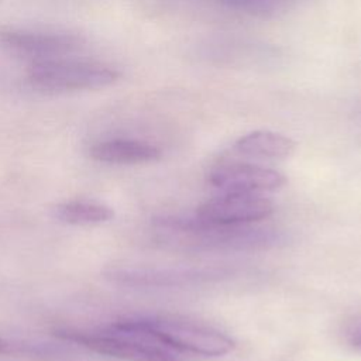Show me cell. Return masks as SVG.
<instances>
[{"mask_svg": "<svg viewBox=\"0 0 361 361\" xmlns=\"http://www.w3.org/2000/svg\"><path fill=\"white\" fill-rule=\"evenodd\" d=\"M27 76L31 86L38 90L65 93L107 87L118 80L120 73L102 62L58 58L35 61Z\"/></svg>", "mask_w": 361, "mask_h": 361, "instance_id": "cell-3", "label": "cell"}, {"mask_svg": "<svg viewBox=\"0 0 361 361\" xmlns=\"http://www.w3.org/2000/svg\"><path fill=\"white\" fill-rule=\"evenodd\" d=\"M235 151L243 155L258 159H285L290 157L296 148L292 138L268 131L257 130L240 137L234 144Z\"/></svg>", "mask_w": 361, "mask_h": 361, "instance_id": "cell-10", "label": "cell"}, {"mask_svg": "<svg viewBox=\"0 0 361 361\" xmlns=\"http://www.w3.org/2000/svg\"><path fill=\"white\" fill-rule=\"evenodd\" d=\"M54 336L124 361H182L176 351L162 344L140 319L114 322L97 331L55 329Z\"/></svg>", "mask_w": 361, "mask_h": 361, "instance_id": "cell-2", "label": "cell"}, {"mask_svg": "<svg viewBox=\"0 0 361 361\" xmlns=\"http://www.w3.org/2000/svg\"><path fill=\"white\" fill-rule=\"evenodd\" d=\"M104 278L126 286H182L226 275L221 268H109Z\"/></svg>", "mask_w": 361, "mask_h": 361, "instance_id": "cell-8", "label": "cell"}, {"mask_svg": "<svg viewBox=\"0 0 361 361\" xmlns=\"http://www.w3.org/2000/svg\"><path fill=\"white\" fill-rule=\"evenodd\" d=\"M94 161L118 165H134L154 162L161 158V149L140 140L114 138L96 142L89 149Z\"/></svg>", "mask_w": 361, "mask_h": 361, "instance_id": "cell-9", "label": "cell"}, {"mask_svg": "<svg viewBox=\"0 0 361 361\" xmlns=\"http://www.w3.org/2000/svg\"><path fill=\"white\" fill-rule=\"evenodd\" d=\"M353 345L357 348V350H360L361 351V333L360 334H357L354 338H353Z\"/></svg>", "mask_w": 361, "mask_h": 361, "instance_id": "cell-13", "label": "cell"}, {"mask_svg": "<svg viewBox=\"0 0 361 361\" xmlns=\"http://www.w3.org/2000/svg\"><path fill=\"white\" fill-rule=\"evenodd\" d=\"M0 45L14 55L48 61L80 49L85 45V38L71 32L0 28Z\"/></svg>", "mask_w": 361, "mask_h": 361, "instance_id": "cell-5", "label": "cell"}, {"mask_svg": "<svg viewBox=\"0 0 361 361\" xmlns=\"http://www.w3.org/2000/svg\"><path fill=\"white\" fill-rule=\"evenodd\" d=\"M158 244L186 252L251 251L275 245L279 234L248 224H220L199 217H162L152 226Z\"/></svg>", "mask_w": 361, "mask_h": 361, "instance_id": "cell-1", "label": "cell"}, {"mask_svg": "<svg viewBox=\"0 0 361 361\" xmlns=\"http://www.w3.org/2000/svg\"><path fill=\"white\" fill-rule=\"evenodd\" d=\"M140 322L168 348L204 357H221L235 343L227 334L199 323L173 317H141Z\"/></svg>", "mask_w": 361, "mask_h": 361, "instance_id": "cell-4", "label": "cell"}, {"mask_svg": "<svg viewBox=\"0 0 361 361\" xmlns=\"http://www.w3.org/2000/svg\"><path fill=\"white\" fill-rule=\"evenodd\" d=\"M54 217L62 223L73 226H89L109 221L114 213L109 206L85 202V200H72L56 204L54 209Z\"/></svg>", "mask_w": 361, "mask_h": 361, "instance_id": "cell-11", "label": "cell"}, {"mask_svg": "<svg viewBox=\"0 0 361 361\" xmlns=\"http://www.w3.org/2000/svg\"><path fill=\"white\" fill-rule=\"evenodd\" d=\"M209 182L226 193H262L281 189L286 183V178L271 168L245 162H224L212 169Z\"/></svg>", "mask_w": 361, "mask_h": 361, "instance_id": "cell-7", "label": "cell"}, {"mask_svg": "<svg viewBox=\"0 0 361 361\" xmlns=\"http://www.w3.org/2000/svg\"><path fill=\"white\" fill-rule=\"evenodd\" d=\"M0 354L28 357L39 361H52L55 357V347L42 343H28L0 337Z\"/></svg>", "mask_w": 361, "mask_h": 361, "instance_id": "cell-12", "label": "cell"}, {"mask_svg": "<svg viewBox=\"0 0 361 361\" xmlns=\"http://www.w3.org/2000/svg\"><path fill=\"white\" fill-rule=\"evenodd\" d=\"M272 213L274 204L259 193H224L200 204L196 217L220 224H251Z\"/></svg>", "mask_w": 361, "mask_h": 361, "instance_id": "cell-6", "label": "cell"}]
</instances>
